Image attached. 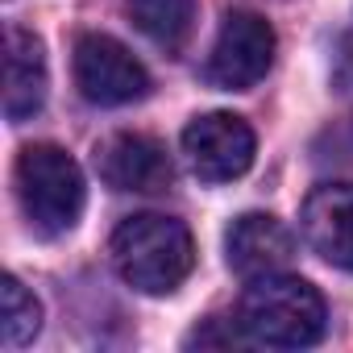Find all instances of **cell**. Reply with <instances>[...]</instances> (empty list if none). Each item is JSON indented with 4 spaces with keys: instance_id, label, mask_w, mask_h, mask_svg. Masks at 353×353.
I'll list each match as a JSON object with an SVG mask.
<instances>
[{
    "instance_id": "obj_6",
    "label": "cell",
    "mask_w": 353,
    "mask_h": 353,
    "mask_svg": "<svg viewBox=\"0 0 353 353\" xmlns=\"http://www.w3.org/2000/svg\"><path fill=\"white\" fill-rule=\"evenodd\" d=\"M254 150H258L254 129L241 117H233V112H208V117H196L183 129L188 166L204 183L241 179V174L254 166Z\"/></svg>"
},
{
    "instance_id": "obj_5",
    "label": "cell",
    "mask_w": 353,
    "mask_h": 353,
    "mask_svg": "<svg viewBox=\"0 0 353 353\" xmlns=\"http://www.w3.org/2000/svg\"><path fill=\"white\" fill-rule=\"evenodd\" d=\"M274 63V30L266 17L250 9H233L216 34V46L208 54V83L225 92H245L258 79H266Z\"/></svg>"
},
{
    "instance_id": "obj_7",
    "label": "cell",
    "mask_w": 353,
    "mask_h": 353,
    "mask_svg": "<svg viewBox=\"0 0 353 353\" xmlns=\"http://www.w3.org/2000/svg\"><path fill=\"white\" fill-rule=\"evenodd\" d=\"M96 170H100V179L112 192H141V196L170 188V174H174L166 145L145 137V133H117V137H108L96 150Z\"/></svg>"
},
{
    "instance_id": "obj_11",
    "label": "cell",
    "mask_w": 353,
    "mask_h": 353,
    "mask_svg": "<svg viewBox=\"0 0 353 353\" xmlns=\"http://www.w3.org/2000/svg\"><path fill=\"white\" fill-rule=\"evenodd\" d=\"M129 17L162 50H179L196 21V0H129Z\"/></svg>"
},
{
    "instance_id": "obj_4",
    "label": "cell",
    "mask_w": 353,
    "mask_h": 353,
    "mask_svg": "<svg viewBox=\"0 0 353 353\" xmlns=\"http://www.w3.org/2000/svg\"><path fill=\"white\" fill-rule=\"evenodd\" d=\"M75 88L88 104L121 108L150 96V71L108 34H83L75 42Z\"/></svg>"
},
{
    "instance_id": "obj_12",
    "label": "cell",
    "mask_w": 353,
    "mask_h": 353,
    "mask_svg": "<svg viewBox=\"0 0 353 353\" xmlns=\"http://www.w3.org/2000/svg\"><path fill=\"white\" fill-rule=\"evenodd\" d=\"M0 299H5V345H9V349L30 345V341L42 332V303L34 299V291L21 287L17 274L5 279V287H0Z\"/></svg>"
},
{
    "instance_id": "obj_8",
    "label": "cell",
    "mask_w": 353,
    "mask_h": 353,
    "mask_svg": "<svg viewBox=\"0 0 353 353\" xmlns=\"http://www.w3.org/2000/svg\"><path fill=\"white\" fill-rule=\"evenodd\" d=\"M303 241L336 270L353 274V183H324L303 200Z\"/></svg>"
},
{
    "instance_id": "obj_3",
    "label": "cell",
    "mask_w": 353,
    "mask_h": 353,
    "mask_svg": "<svg viewBox=\"0 0 353 353\" xmlns=\"http://www.w3.org/2000/svg\"><path fill=\"white\" fill-rule=\"evenodd\" d=\"M17 200L34 233L42 237H63L79 225L83 216V170L79 162L54 145V141H34L17 158Z\"/></svg>"
},
{
    "instance_id": "obj_2",
    "label": "cell",
    "mask_w": 353,
    "mask_h": 353,
    "mask_svg": "<svg viewBox=\"0 0 353 353\" xmlns=\"http://www.w3.org/2000/svg\"><path fill=\"white\" fill-rule=\"evenodd\" d=\"M328 307L324 295L295 274H262L250 279V291L241 299V328L254 345L270 349H303L324 336Z\"/></svg>"
},
{
    "instance_id": "obj_1",
    "label": "cell",
    "mask_w": 353,
    "mask_h": 353,
    "mask_svg": "<svg viewBox=\"0 0 353 353\" xmlns=\"http://www.w3.org/2000/svg\"><path fill=\"white\" fill-rule=\"evenodd\" d=\"M112 266L141 295H170L196 266V245L183 221L162 212H137L112 233Z\"/></svg>"
},
{
    "instance_id": "obj_9",
    "label": "cell",
    "mask_w": 353,
    "mask_h": 353,
    "mask_svg": "<svg viewBox=\"0 0 353 353\" xmlns=\"http://www.w3.org/2000/svg\"><path fill=\"white\" fill-rule=\"evenodd\" d=\"M291 233L279 216L270 212H245L233 221V229L225 233V254H229V270L241 279H262L274 274L291 262Z\"/></svg>"
},
{
    "instance_id": "obj_10",
    "label": "cell",
    "mask_w": 353,
    "mask_h": 353,
    "mask_svg": "<svg viewBox=\"0 0 353 353\" xmlns=\"http://www.w3.org/2000/svg\"><path fill=\"white\" fill-rule=\"evenodd\" d=\"M46 46L38 34L9 26L5 34V117L30 121L46 104Z\"/></svg>"
}]
</instances>
